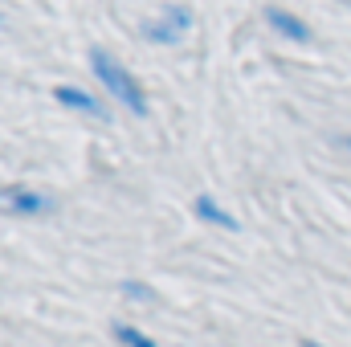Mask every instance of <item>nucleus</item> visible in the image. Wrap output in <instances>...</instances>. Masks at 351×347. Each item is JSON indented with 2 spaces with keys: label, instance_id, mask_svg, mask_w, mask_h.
I'll list each match as a JSON object with an SVG mask.
<instances>
[{
  "label": "nucleus",
  "instance_id": "1",
  "mask_svg": "<svg viewBox=\"0 0 351 347\" xmlns=\"http://www.w3.org/2000/svg\"><path fill=\"white\" fill-rule=\"evenodd\" d=\"M90 70H94V78L110 90V94H114L131 115H139V119L147 115V94H143V86L135 82V74H131L123 62H114L106 49H98V45H94V49H90Z\"/></svg>",
  "mask_w": 351,
  "mask_h": 347
},
{
  "label": "nucleus",
  "instance_id": "2",
  "mask_svg": "<svg viewBox=\"0 0 351 347\" xmlns=\"http://www.w3.org/2000/svg\"><path fill=\"white\" fill-rule=\"evenodd\" d=\"M188 29H192V12H188V8H176V4H168L156 21H147V25L139 29V37H143L147 45H176Z\"/></svg>",
  "mask_w": 351,
  "mask_h": 347
},
{
  "label": "nucleus",
  "instance_id": "3",
  "mask_svg": "<svg viewBox=\"0 0 351 347\" xmlns=\"http://www.w3.org/2000/svg\"><path fill=\"white\" fill-rule=\"evenodd\" d=\"M0 204H4L8 213H16V217H41V213H49V208H53V200H49L45 192L25 188V184L4 188V192H0Z\"/></svg>",
  "mask_w": 351,
  "mask_h": 347
},
{
  "label": "nucleus",
  "instance_id": "4",
  "mask_svg": "<svg viewBox=\"0 0 351 347\" xmlns=\"http://www.w3.org/2000/svg\"><path fill=\"white\" fill-rule=\"evenodd\" d=\"M265 21H269V29H274V33H282L286 41H298V45H311V41H315L311 25H306L302 16H294L290 8H278V4H269V8H265Z\"/></svg>",
  "mask_w": 351,
  "mask_h": 347
},
{
  "label": "nucleus",
  "instance_id": "5",
  "mask_svg": "<svg viewBox=\"0 0 351 347\" xmlns=\"http://www.w3.org/2000/svg\"><path fill=\"white\" fill-rule=\"evenodd\" d=\"M192 213L200 217V221H208V225H217V229H229V233H237L241 229V221L213 196V192H200L196 200H192Z\"/></svg>",
  "mask_w": 351,
  "mask_h": 347
},
{
  "label": "nucleus",
  "instance_id": "6",
  "mask_svg": "<svg viewBox=\"0 0 351 347\" xmlns=\"http://www.w3.org/2000/svg\"><path fill=\"white\" fill-rule=\"evenodd\" d=\"M53 98H58L62 106L78 110V115H90V119H102V115H106V106H102L94 94H86L82 86H70V82H58V86H53Z\"/></svg>",
  "mask_w": 351,
  "mask_h": 347
},
{
  "label": "nucleus",
  "instance_id": "7",
  "mask_svg": "<svg viewBox=\"0 0 351 347\" xmlns=\"http://www.w3.org/2000/svg\"><path fill=\"white\" fill-rule=\"evenodd\" d=\"M110 335H114V344L119 347H160L152 335H143V331L131 327V323H110Z\"/></svg>",
  "mask_w": 351,
  "mask_h": 347
},
{
  "label": "nucleus",
  "instance_id": "8",
  "mask_svg": "<svg viewBox=\"0 0 351 347\" xmlns=\"http://www.w3.org/2000/svg\"><path fill=\"white\" fill-rule=\"evenodd\" d=\"M302 347H327V344H319V339H302Z\"/></svg>",
  "mask_w": 351,
  "mask_h": 347
},
{
  "label": "nucleus",
  "instance_id": "9",
  "mask_svg": "<svg viewBox=\"0 0 351 347\" xmlns=\"http://www.w3.org/2000/svg\"><path fill=\"white\" fill-rule=\"evenodd\" d=\"M343 147H348V152H351V135H343Z\"/></svg>",
  "mask_w": 351,
  "mask_h": 347
}]
</instances>
